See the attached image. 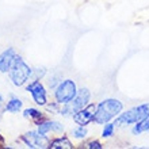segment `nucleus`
I'll list each match as a JSON object with an SVG mask.
<instances>
[{"label":"nucleus","mask_w":149,"mask_h":149,"mask_svg":"<svg viewBox=\"0 0 149 149\" xmlns=\"http://www.w3.org/2000/svg\"><path fill=\"white\" fill-rule=\"evenodd\" d=\"M23 117L33 122H36L37 125H39V123H41V119L43 118V114L41 113V111H38L37 109H26V110L23 111Z\"/></svg>","instance_id":"nucleus-11"},{"label":"nucleus","mask_w":149,"mask_h":149,"mask_svg":"<svg viewBox=\"0 0 149 149\" xmlns=\"http://www.w3.org/2000/svg\"><path fill=\"white\" fill-rule=\"evenodd\" d=\"M86 148H88V149H102L103 146L99 141H91V142H88V144H86Z\"/></svg>","instance_id":"nucleus-17"},{"label":"nucleus","mask_w":149,"mask_h":149,"mask_svg":"<svg viewBox=\"0 0 149 149\" xmlns=\"http://www.w3.org/2000/svg\"><path fill=\"white\" fill-rule=\"evenodd\" d=\"M122 110H123V104L118 99H104L96 106L94 122L98 125H106L113 118L118 117Z\"/></svg>","instance_id":"nucleus-1"},{"label":"nucleus","mask_w":149,"mask_h":149,"mask_svg":"<svg viewBox=\"0 0 149 149\" xmlns=\"http://www.w3.org/2000/svg\"><path fill=\"white\" fill-rule=\"evenodd\" d=\"M23 140L30 148H46L47 145H50L46 136H42L38 132L37 133L36 132H29V133H26L23 136Z\"/></svg>","instance_id":"nucleus-8"},{"label":"nucleus","mask_w":149,"mask_h":149,"mask_svg":"<svg viewBox=\"0 0 149 149\" xmlns=\"http://www.w3.org/2000/svg\"><path fill=\"white\" fill-rule=\"evenodd\" d=\"M114 127H115V122H114V123H109V122H107L106 125H104V127H103L102 136L104 138L111 137V136L114 134Z\"/></svg>","instance_id":"nucleus-15"},{"label":"nucleus","mask_w":149,"mask_h":149,"mask_svg":"<svg viewBox=\"0 0 149 149\" xmlns=\"http://www.w3.org/2000/svg\"><path fill=\"white\" fill-rule=\"evenodd\" d=\"M1 104H3V96L0 95V107H1Z\"/></svg>","instance_id":"nucleus-19"},{"label":"nucleus","mask_w":149,"mask_h":149,"mask_svg":"<svg viewBox=\"0 0 149 149\" xmlns=\"http://www.w3.org/2000/svg\"><path fill=\"white\" fill-rule=\"evenodd\" d=\"M72 136H73L74 138H79V140L84 138V137L87 136V129H86V126H79L77 129H73V130H72Z\"/></svg>","instance_id":"nucleus-16"},{"label":"nucleus","mask_w":149,"mask_h":149,"mask_svg":"<svg viewBox=\"0 0 149 149\" xmlns=\"http://www.w3.org/2000/svg\"><path fill=\"white\" fill-rule=\"evenodd\" d=\"M27 91L31 94L34 102L39 106H45L47 102V98H46V91H45V87L41 84L39 81H33L31 84L27 86Z\"/></svg>","instance_id":"nucleus-7"},{"label":"nucleus","mask_w":149,"mask_h":149,"mask_svg":"<svg viewBox=\"0 0 149 149\" xmlns=\"http://www.w3.org/2000/svg\"><path fill=\"white\" fill-rule=\"evenodd\" d=\"M16 52L14 47H8L0 54V72H7L11 69L12 64L16 58Z\"/></svg>","instance_id":"nucleus-9"},{"label":"nucleus","mask_w":149,"mask_h":149,"mask_svg":"<svg viewBox=\"0 0 149 149\" xmlns=\"http://www.w3.org/2000/svg\"><path fill=\"white\" fill-rule=\"evenodd\" d=\"M77 94V90H76V84H74L73 80L71 79H67L61 81L56 88V99L60 104H65V103H69L72 99L76 96Z\"/></svg>","instance_id":"nucleus-5"},{"label":"nucleus","mask_w":149,"mask_h":149,"mask_svg":"<svg viewBox=\"0 0 149 149\" xmlns=\"http://www.w3.org/2000/svg\"><path fill=\"white\" fill-rule=\"evenodd\" d=\"M149 130V114L146 115L142 121L137 122L136 125H134L133 127V134H141V133H145V132H148Z\"/></svg>","instance_id":"nucleus-12"},{"label":"nucleus","mask_w":149,"mask_h":149,"mask_svg":"<svg viewBox=\"0 0 149 149\" xmlns=\"http://www.w3.org/2000/svg\"><path fill=\"white\" fill-rule=\"evenodd\" d=\"M49 148H52V149H71L72 142L69 141L67 137L57 138V140H54V141L49 145Z\"/></svg>","instance_id":"nucleus-13"},{"label":"nucleus","mask_w":149,"mask_h":149,"mask_svg":"<svg viewBox=\"0 0 149 149\" xmlns=\"http://www.w3.org/2000/svg\"><path fill=\"white\" fill-rule=\"evenodd\" d=\"M90 98H91V92L88 88H81V90H79L76 96L72 99L71 102L64 104V107L61 109L60 114H63V115H69V114L77 113L79 110L84 109V107L88 104Z\"/></svg>","instance_id":"nucleus-4"},{"label":"nucleus","mask_w":149,"mask_h":149,"mask_svg":"<svg viewBox=\"0 0 149 149\" xmlns=\"http://www.w3.org/2000/svg\"><path fill=\"white\" fill-rule=\"evenodd\" d=\"M20 109H22V100L18 98H12L6 106V110L8 113H18Z\"/></svg>","instance_id":"nucleus-14"},{"label":"nucleus","mask_w":149,"mask_h":149,"mask_svg":"<svg viewBox=\"0 0 149 149\" xmlns=\"http://www.w3.org/2000/svg\"><path fill=\"white\" fill-rule=\"evenodd\" d=\"M64 130V125L56 121H45L41 122L38 125V133L42 136H46L49 132H56V133H61Z\"/></svg>","instance_id":"nucleus-10"},{"label":"nucleus","mask_w":149,"mask_h":149,"mask_svg":"<svg viewBox=\"0 0 149 149\" xmlns=\"http://www.w3.org/2000/svg\"><path fill=\"white\" fill-rule=\"evenodd\" d=\"M149 114V103H144L137 107H133L126 113H121L118 115V119L115 121L117 125H136L137 122L142 121Z\"/></svg>","instance_id":"nucleus-2"},{"label":"nucleus","mask_w":149,"mask_h":149,"mask_svg":"<svg viewBox=\"0 0 149 149\" xmlns=\"http://www.w3.org/2000/svg\"><path fill=\"white\" fill-rule=\"evenodd\" d=\"M30 76H31V68L24 63L23 58L16 56L15 61H14L11 69H10V77H11L12 84L16 87L23 86Z\"/></svg>","instance_id":"nucleus-3"},{"label":"nucleus","mask_w":149,"mask_h":149,"mask_svg":"<svg viewBox=\"0 0 149 149\" xmlns=\"http://www.w3.org/2000/svg\"><path fill=\"white\" fill-rule=\"evenodd\" d=\"M3 145H4V137L1 136V134H0V148H1Z\"/></svg>","instance_id":"nucleus-18"},{"label":"nucleus","mask_w":149,"mask_h":149,"mask_svg":"<svg viewBox=\"0 0 149 149\" xmlns=\"http://www.w3.org/2000/svg\"><path fill=\"white\" fill-rule=\"evenodd\" d=\"M95 113H96V104L88 103L84 109H81V110H79L77 113L73 114V121L79 126H87L88 123L94 121Z\"/></svg>","instance_id":"nucleus-6"}]
</instances>
